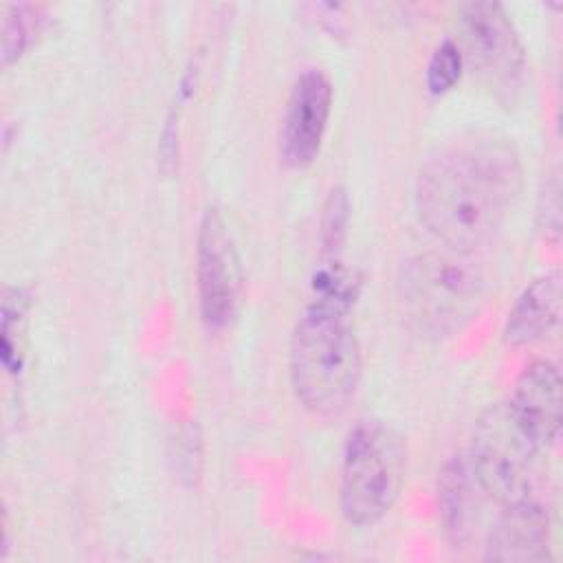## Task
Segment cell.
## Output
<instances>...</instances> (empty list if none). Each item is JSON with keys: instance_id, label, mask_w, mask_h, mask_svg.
<instances>
[{"instance_id": "1", "label": "cell", "mask_w": 563, "mask_h": 563, "mask_svg": "<svg viewBox=\"0 0 563 563\" xmlns=\"http://www.w3.org/2000/svg\"><path fill=\"white\" fill-rule=\"evenodd\" d=\"M521 174L508 139L457 136L431 152L418 172V220L442 246L475 253L501 231L519 198Z\"/></svg>"}, {"instance_id": "2", "label": "cell", "mask_w": 563, "mask_h": 563, "mask_svg": "<svg viewBox=\"0 0 563 563\" xmlns=\"http://www.w3.org/2000/svg\"><path fill=\"white\" fill-rule=\"evenodd\" d=\"M488 279L475 253L440 246L409 255L396 275V303L407 328L440 341L460 332L482 308Z\"/></svg>"}, {"instance_id": "3", "label": "cell", "mask_w": 563, "mask_h": 563, "mask_svg": "<svg viewBox=\"0 0 563 563\" xmlns=\"http://www.w3.org/2000/svg\"><path fill=\"white\" fill-rule=\"evenodd\" d=\"M288 369L292 391L306 411L319 418L341 413L363 374L352 312L306 303L290 336Z\"/></svg>"}, {"instance_id": "4", "label": "cell", "mask_w": 563, "mask_h": 563, "mask_svg": "<svg viewBox=\"0 0 563 563\" xmlns=\"http://www.w3.org/2000/svg\"><path fill=\"white\" fill-rule=\"evenodd\" d=\"M407 475V449L400 433L383 420L363 418L345 438L339 504L347 523L367 528L396 506Z\"/></svg>"}, {"instance_id": "5", "label": "cell", "mask_w": 563, "mask_h": 563, "mask_svg": "<svg viewBox=\"0 0 563 563\" xmlns=\"http://www.w3.org/2000/svg\"><path fill=\"white\" fill-rule=\"evenodd\" d=\"M543 449L523 431L508 402L490 405L475 424L468 466L493 504H506L537 488L534 475Z\"/></svg>"}, {"instance_id": "6", "label": "cell", "mask_w": 563, "mask_h": 563, "mask_svg": "<svg viewBox=\"0 0 563 563\" xmlns=\"http://www.w3.org/2000/svg\"><path fill=\"white\" fill-rule=\"evenodd\" d=\"M462 55L501 101H515L526 77V51L499 2L475 0L460 9Z\"/></svg>"}, {"instance_id": "7", "label": "cell", "mask_w": 563, "mask_h": 563, "mask_svg": "<svg viewBox=\"0 0 563 563\" xmlns=\"http://www.w3.org/2000/svg\"><path fill=\"white\" fill-rule=\"evenodd\" d=\"M196 284L200 319L209 330H222L238 312L242 295V266L218 209H207L196 238Z\"/></svg>"}, {"instance_id": "8", "label": "cell", "mask_w": 563, "mask_h": 563, "mask_svg": "<svg viewBox=\"0 0 563 563\" xmlns=\"http://www.w3.org/2000/svg\"><path fill=\"white\" fill-rule=\"evenodd\" d=\"M332 110V84L321 68H306L286 101L279 128V161L306 169L319 156Z\"/></svg>"}, {"instance_id": "9", "label": "cell", "mask_w": 563, "mask_h": 563, "mask_svg": "<svg viewBox=\"0 0 563 563\" xmlns=\"http://www.w3.org/2000/svg\"><path fill=\"white\" fill-rule=\"evenodd\" d=\"M552 521L537 488L499 504L484 539V559L506 563L550 561Z\"/></svg>"}, {"instance_id": "10", "label": "cell", "mask_w": 563, "mask_h": 563, "mask_svg": "<svg viewBox=\"0 0 563 563\" xmlns=\"http://www.w3.org/2000/svg\"><path fill=\"white\" fill-rule=\"evenodd\" d=\"M508 407L539 449L554 446L563 420V380L556 363L532 361L519 374Z\"/></svg>"}, {"instance_id": "11", "label": "cell", "mask_w": 563, "mask_h": 563, "mask_svg": "<svg viewBox=\"0 0 563 563\" xmlns=\"http://www.w3.org/2000/svg\"><path fill=\"white\" fill-rule=\"evenodd\" d=\"M438 515L444 537L455 545H468L482 523L486 504H493L475 479L464 453L449 457L438 473Z\"/></svg>"}, {"instance_id": "12", "label": "cell", "mask_w": 563, "mask_h": 563, "mask_svg": "<svg viewBox=\"0 0 563 563\" xmlns=\"http://www.w3.org/2000/svg\"><path fill=\"white\" fill-rule=\"evenodd\" d=\"M561 319V275L556 271L534 277L508 310L501 339L506 345H530L550 334Z\"/></svg>"}, {"instance_id": "13", "label": "cell", "mask_w": 563, "mask_h": 563, "mask_svg": "<svg viewBox=\"0 0 563 563\" xmlns=\"http://www.w3.org/2000/svg\"><path fill=\"white\" fill-rule=\"evenodd\" d=\"M29 295L22 288H4L2 297V365L11 374H20L24 365V328Z\"/></svg>"}, {"instance_id": "14", "label": "cell", "mask_w": 563, "mask_h": 563, "mask_svg": "<svg viewBox=\"0 0 563 563\" xmlns=\"http://www.w3.org/2000/svg\"><path fill=\"white\" fill-rule=\"evenodd\" d=\"M44 29L42 9L35 4H11L2 22V64L20 59Z\"/></svg>"}, {"instance_id": "15", "label": "cell", "mask_w": 563, "mask_h": 563, "mask_svg": "<svg viewBox=\"0 0 563 563\" xmlns=\"http://www.w3.org/2000/svg\"><path fill=\"white\" fill-rule=\"evenodd\" d=\"M347 224H350V198L343 187L330 191L323 213H321V229H319V257H341L343 244L347 240Z\"/></svg>"}, {"instance_id": "16", "label": "cell", "mask_w": 563, "mask_h": 563, "mask_svg": "<svg viewBox=\"0 0 563 563\" xmlns=\"http://www.w3.org/2000/svg\"><path fill=\"white\" fill-rule=\"evenodd\" d=\"M462 66H464V55L460 51V44L453 42L451 37L442 40L431 53L424 70V81L429 92L431 95L449 92L460 81Z\"/></svg>"}, {"instance_id": "17", "label": "cell", "mask_w": 563, "mask_h": 563, "mask_svg": "<svg viewBox=\"0 0 563 563\" xmlns=\"http://www.w3.org/2000/svg\"><path fill=\"white\" fill-rule=\"evenodd\" d=\"M561 185L559 176L552 174L545 180V189L541 191V207H539V218H541V231H545V240H552L554 244L559 242L561 235V202H559Z\"/></svg>"}]
</instances>
